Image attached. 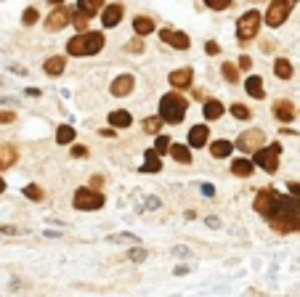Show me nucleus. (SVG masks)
<instances>
[{"instance_id": "30", "label": "nucleus", "mask_w": 300, "mask_h": 297, "mask_svg": "<svg viewBox=\"0 0 300 297\" xmlns=\"http://www.w3.org/2000/svg\"><path fill=\"white\" fill-rule=\"evenodd\" d=\"M75 141V127L72 125H61L59 130H56V144H72Z\"/></svg>"}, {"instance_id": "14", "label": "nucleus", "mask_w": 300, "mask_h": 297, "mask_svg": "<svg viewBox=\"0 0 300 297\" xmlns=\"http://www.w3.org/2000/svg\"><path fill=\"white\" fill-rule=\"evenodd\" d=\"M207 141H210V127H207V125H191V130H189V146L191 149H202Z\"/></svg>"}, {"instance_id": "3", "label": "nucleus", "mask_w": 300, "mask_h": 297, "mask_svg": "<svg viewBox=\"0 0 300 297\" xmlns=\"http://www.w3.org/2000/svg\"><path fill=\"white\" fill-rule=\"evenodd\" d=\"M104 205H107V196H104L101 191H96V188H88V186L77 188L75 196H72V207L75 210L90 212V210H101Z\"/></svg>"}, {"instance_id": "18", "label": "nucleus", "mask_w": 300, "mask_h": 297, "mask_svg": "<svg viewBox=\"0 0 300 297\" xmlns=\"http://www.w3.org/2000/svg\"><path fill=\"white\" fill-rule=\"evenodd\" d=\"M245 90H247V96H252V98H266V88H263V77H258V75H252V77H247V82H245Z\"/></svg>"}, {"instance_id": "25", "label": "nucleus", "mask_w": 300, "mask_h": 297, "mask_svg": "<svg viewBox=\"0 0 300 297\" xmlns=\"http://www.w3.org/2000/svg\"><path fill=\"white\" fill-rule=\"evenodd\" d=\"M202 114H205V120H221V114H223V104H221V101H215V98L205 101Z\"/></svg>"}, {"instance_id": "17", "label": "nucleus", "mask_w": 300, "mask_h": 297, "mask_svg": "<svg viewBox=\"0 0 300 297\" xmlns=\"http://www.w3.org/2000/svg\"><path fill=\"white\" fill-rule=\"evenodd\" d=\"M157 27H154V19L152 16H136L133 19V32L138 35V38H149Z\"/></svg>"}, {"instance_id": "28", "label": "nucleus", "mask_w": 300, "mask_h": 297, "mask_svg": "<svg viewBox=\"0 0 300 297\" xmlns=\"http://www.w3.org/2000/svg\"><path fill=\"white\" fill-rule=\"evenodd\" d=\"M221 75H223V80L228 82V85H237L239 82V64H231V61L221 64Z\"/></svg>"}, {"instance_id": "24", "label": "nucleus", "mask_w": 300, "mask_h": 297, "mask_svg": "<svg viewBox=\"0 0 300 297\" xmlns=\"http://www.w3.org/2000/svg\"><path fill=\"white\" fill-rule=\"evenodd\" d=\"M274 75L279 77V80H290L292 75H295V69H292V64H290V58H276L274 61Z\"/></svg>"}, {"instance_id": "8", "label": "nucleus", "mask_w": 300, "mask_h": 297, "mask_svg": "<svg viewBox=\"0 0 300 297\" xmlns=\"http://www.w3.org/2000/svg\"><path fill=\"white\" fill-rule=\"evenodd\" d=\"M72 14H75V11H69L66 6L53 8L51 14L45 16V29H48V32H61L66 24H72Z\"/></svg>"}, {"instance_id": "48", "label": "nucleus", "mask_w": 300, "mask_h": 297, "mask_svg": "<svg viewBox=\"0 0 300 297\" xmlns=\"http://www.w3.org/2000/svg\"><path fill=\"white\" fill-rule=\"evenodd\" d=\"M146 207H149V210H157V207H159V199H154V196L146 199Z\"/></svg>"}, {"instance_id": "31", "label": "nucleus", "mask_w": 300, "mask_h": 297, "mask_svg": "<svg viewBox=\"0 0 300 297\" xmlns=\"http://www.w3.org/2000/svg\"><path fill=\"white\" fill-rule=\"evenodd\" d=\"M228 109H231V117H234V120H242V122H247L250 117H252V112L247 109L245 104H239V101H237V104H231Z\"/></svg>"}, {"instance_id": "1", "label": "nucleus", "mask_w": 300, "mask_h": 297, "mask_svg": "<svg viewBox=\"0 0 300 297\" xmlns=\"http://www.w3.org/2000/svg\"><path fill=\"white\" fill-rule=\"evenodd\" d=\"M186 109H189V101L183 98L181 93H165V96L159 98V117H162L165 125H178V122H183Z\"/></svg>"}, {"instance_id": "2", "label": "nucleus", "mask_w": 300, "mask_h": 297, "mask_svg": "<svg viewBox=\"0 0 300 297\" xmlns=\"http://www.w3.org/2000/svg\"><path fill=\"white\" fill-rule=\"evenodd\" d=\"M260 21H263V16L258 14L255 8L247 11V14H242L239 21H237V40H239V43H250V40H255V38H258V32H260Z\"/></svg>"}, {"instance_id": "12", "label": "nucleus", "mask_w": 300, "mask_h": 297, "mask_svg": "<svg viewBox=\"0 0 300 297\" xmlns=\"http://www.w3.org/2000/svg\"><path fill=\"white\" fill-rule=\"evenodd\" d=\"M168 82H170L176 90H186V88H191V82H194V69H191V67L176 69V72L168 75Z\"/></svg>"}, {"instance_id": "49", "label": "nucleus", "mask_w": 300, "mask_h": 297, "mask_svg": "<svg viewBox=\"0 0 300 297\" xmlns=\"http://www.w3.org/2000/svg\"><path fill=\"white\" fill-rule=\"evenodd\" d=\"M101 136H104V138H114V127H104Z\"/></svg>"}, {"instance_id": "34", "label": "nucleus", "mask_w": 300, "mask_h": 297, "mask_svg": "<svg viewBox=\"0 0 300 297\" xmlns=\"http://www.w3.org/2000/svg\"><path fill=\"white\" fill-rule=\"evenodd\" d=\"M38 19H40V11L35 8V6H29V8L24 11V16H21V24H24V27H32V24H38Z\"/></svg>"}, {"instance_id": "29", "label": "nucleus", "mask_w": 300, "mask_h": 297, "mask_svg": "<svg viewBox=\"0 0 300 297\" xmlns=\"http://www.w3.org/2000/svg\"><path fill=\"white\" fill-rule=\"evenodd\" d=\"M165 122H162V117H146V120L141 122V127H144V133H149V136H159V127H162Z\"/></svg>"}, {"instance_id": "42", "label": "nucleus", "mask_w": 300, "mask_h": 297, "mask_svg": "<svg viewBox=\"0 0 300 297\" xmlns=\"http://www.w3.org/2000/svg\"><path fill=\"white\" fill-rule=\"evenodd\" d=\"M170 252H173V255H178V257H186V255H191V249H189V247H183V244H176V247L170 249Z\"/></svg>"}, {"instance_id": "6", "label": "nucleus", "mask_w": 300, "mask_h": 297, "mask_svg": "<svg viewBox=\"0 0 300 297\" xmlns=\"http://www.w3.org/2000/svg\"><path fill=\"white\" fill-rule=\"evenodd\" d=\"M263 144H266V136H263V130H255V127L245 130V133L237 138V149L245 151V154H255L258 149H263Z\"/></svg>"}, {"instance_id": "22", "label": "nucleus", "mask_w": 300, "mask_h": 297, "mask_svg": "<svg viewBox=\"0 0 300 297\" xmlns=\"http://www.w3.org/2000/svg\"><path fill=\"white\" fill-rule=\"evenodd\" d=\"M170 157L176 159L178 164H191V146L173 144V146H170Z\"/></svg>"}, {"instance_id": "39", "label": "nucleus", "mask_w": 300, "mask_h": 297, "mask_svg": "<svg viewBox=\"0 0 300 297\" xmlns=\"http://www.w3.org/2000/svg\"><path fill=\"white\" fill-rule=\"evenodd\" d=\"M109 242H117V244H122V242H133V244H136L138 239H136L133 234H114V236H109Z\"/></svg>"}, {"instance_id": "23", "label": "nucleus", "mask_w": 300, "mask_h": 297, "mask_svg": "<svg viewBox=\"0 0 300 297\" xmlns=\"http://www.w3.org/2000/svg\"><path fill=\"white\" fill-rule=\"evenodd\" d=\"M252 170H255V162H252V159H234L231 162V173L237 178H250Z\"/></svg>"}, {"instance_id": "26", "label": "nucleus", "mask_w": 300, "mask_h": 297, "mask_svg": "<svg viewBox=\"0 0 300 297\" xmlns=\"http://www.w3.org/2000/svg\"><path fill=\"white\" fill-rule=\"evenodd\" d=\"M231 151H234V144H231V141H223V138L221 141H213V146H210V154H213L215 159H223Z\"/></svg>"}, {"instance_id": "32", "label": "nucleus", "mask_w": 300, "mask_h": 297, "mask_svg": "<svg viewBox=\"0 0 300 297\" xmlns=\"http://www.w3.org/2000/svg\"><path fill=\"white\" fill-rule=\"evenodd\" d=\"M24 196L32 199V202H43L45 191H43V188H40L38 183H29V186H24Z\"/></svg>"}, {"instance_id": "20", "label": "nucleus", "mask_w": 300, "mask_h": 297, "mask_svg": "<svg viewBox=\"0 0 300 297\" xmlns=\"http://www.w3.org/2000/svg\"><path fill=\"white\" fill-rule=\"evenodd\" d=\"M19 159V151L11 146V144H3L0 146V170H8V168H14Z\"/></svg>"}, {"instance_id": "50", "label": "nucleus", "mask_w": 300, "mask_h": 297, "mask_svg": "<svg viewBox=\"0 0 300 297\" xmlns=\"http://www.w3.org/2000/svg\"><path fill=\"white\" fill-rule=\"evenodd\" d=\"M186 273H189V266H178L176 268V276H186Z\"/></svg>"}, {"instance_id": "45", "label": "nucleus", "mask_w": 300, "mask_h": 297, "mask_svg": "<svg viewBox=\"0 0 300 297\" xmlns=\"http://www.w3.org/2000/svg\"><path fill=\"white\" fill-rule=\"evenodd\" d=\"M287 188L292 191V196H297V199H300V183H287Z\"/></svg>"}, {"instance_id": "36", "label": "nucleus", "mask_w": 300, "mask_h": 297, "mask_svg": "<svg viewBox=\"0 0 300 297\" xmlns=\"http://www.w3.org/2000/svg\"><path fill=\"white\" fill-rule=\"evenodd\" d=\"M170 138L168 136H157V141H154V149H157V154L162 157V154H170Z\"/></svg>"}, {"instance_id": "41", "label": "nucleus", "mask_w": 300, "mask_h": 297, "mask_svg": "<svg viewBox=\"0 0 300 297\" xmlns=\"http://www.w3.org/2000/svg\"><path fill=\"white\" fill-rule=\"evenodd\" d=\"M16 122V112H0V125H11Z\"/></svg>"}, {"instance_id": "53", "label": "nucleus", "mask_w": 300, "mask_h": 297, "mask_svg": "<svg viewBox=\"0 0 300 297\" xmlns=\"http://www.w3.org/2000/svg\"><path fill=\"white\" fill-rule=\"evenodd\" d=\"M3 191H6V181L0 178V194H3Z\"/></svg>"}, {"instance_id": "5", "label": "nucleus", "mask_w": 300, "mask_h": 297, "mask_svg": "<svg viewBox=\"0 0 300 297\" xmlns=\"http://www.w3.org/2000/svg\"><path fill=\"white\" fill-rule=\"evenodd\" d=\"M279 157H282V146H279V144H271V146L258 149V151H255V159H252V162L260 164L266 173L274 175L276 170H279Z\"/></svg>"}, {"instance_id": "9", "label": "nucleus", "mask_w": 300, "mask_h": 297, "mask_svg": "<svg viewBox=\"0 0 300 297\" xmlns=\"http://www.w3.org/2000/svg\"><path fill=\"white\" fill-rule=\"evenodd\" d=\"M136 88V77L133 75H117L112 80V85H109V93L114 98H125V96H130Z\"/></svg>"}, {"instance_id": "51", "label": "nucleus", "mask_w": 300, "mask_h": 297, "mask_svg": "<svg viewBox=\"0 0 300 297\" xmlns=\"http://www.w3.org/2000/svg\"><path fill=\"white\" fill-rule=\"evenodd\" d=\"M0 234H16V228H14V225H3V228H0Z\"/></svg>"}, {"instance_id": "4", "label": "nucleus", "mask_w": 300, "mask_h": 297, "mask_svg": "<svg viewBox=\"0 0 300 297\" xmlns=\"http://www.w3.org/2000/svg\"><path fill=\"white\" fill-rule=\"evenodd\" d=\"M292 6H295V0H271L269 8H266V24L274 29L282 27L287 21V16H290Z\"/></svg>"}, {"instance_id": "43", "label": "nucleus", "mask_w": 300, "mask_h": 297, "mask_svg": "<svg viewBox=\"0 0 300 297\" xmlns=\"http://www.w3.org/2000/svg\"><path fill=\"white\" fill-rule=\"evenodd\" d=\"M205 51H207V53H210V56H215V53H221V45H218V43H213V40H210V43H207V45H205Z\"/></svg>"}, {"instance_id": "46", "label": "nucleus", "mask_w": 300, "mask_h": 297, "mask_svg": "<svg viewBox=\"0 0 300 297\" xmlns=\"http://www.w3.org/2000/svg\"><path fill=\"white\" fill-rule=\"evenodd\" d=\"M202 194H205V196H213V194H215V188H213L210 183H202Z\"/></svg>"}, {"instance_id": "11", "label": "nucleus", "mask_w": 300, "mask_h": 297, "mask_svg": "<svg viewBox=\"0 0 300 297\" xmlns=\"http://www.w3.org/2000/svg\"><path fill=\"white\" fill-rule=\"evenodd\" d=\"M122 16H125V8H122V3H109L107 8L101 11V24L107 27V29H114L122 21Z\"/></svg>"}, {"instance_id": "19", "label": "nucleus", "mask_w": 300, "mask_h": 297, "mask_svg": "<svg viewBox=\"0 0 300 297\" xmlns=\"http://www.w3.org/2000/svg\"><path fill=\"white\" fill-rule=\"evenodd\" d=\"M162 170V159H159L157 149H149L144 154V164H141V173H159Z\"/></svg>"}, {"instance_id": "35", "label": "nucleus", "mask_w": 300, "mask_h": 297, "mask_svg": "<svg viewBox=\"0 0 300 297\" xmlns=\"http://www.w3.org/2000/svg\"><path fill=\"white\" fill-rule=\"evenodd\" d=\"M146 257H149V249H144V247H133V249H128V260H133V263H144Z\"/></svg>"}, {"instance_id": "16", "label": "nucleus", "mask_w": 300, "mask_h": 297, "mask_svg": "<svg viewBox=\"0 0 300 297\" xmlns=\"http://www.w3.org/2000/svg\"><path fill=\"white\" fill-rule=\"evenodd\" d=\"M64 69H66V58L64 56H51V58H45V61H43V72L48 77L64 75Z\"/></svg>"}, {"instance_id": "37", "label": "nucleus", "mask_w": 300, "mask_h": 297, "mask_svg": "<svg viewBox=\"0 0 300 297\" xmlns=\"http://www.w3.org/2000/svg\"><path fill=\"white\" fill-rule=\"evenodd\" d=\"M205 6L213 8V11H226L228 6H231V0H205Z\"/></svg>"}, {"instance_id": "27", "label": "nucleus", "mask_w": 300, "mask_h": 297, "mask_svg": "<svg viewBox=\"0 0 300 297\" xmlns=\"http://www.w3.org/2000/svg\"><path fill=\"white\" fill-rule=\"evenodd\" d=\"M77 11H83L85 16H93L104 11V0H77Z\"/></svg>"}, {"instance_id": "10", "label": "nucleus", "mask_w": 300, "mask_h": 297, "mask_svg": "<svg viewBox=\"0 0 300 297\" xmlns=\"http://www.w3.org/2000/svg\"><path fill=\"white\" fill-rule=\"evenodd\" d=\"M159 40L168 43L170 48H176V51H186L191 40H189V35L186 32H178V29H159Z\"/></svg>"}, {"instance_id": "33", "label": "nucleus", "mask_w": 300, "mask_h": 297, "mask_svg": "<svg viewBox=\"0 0 300 297\" xmlns=\"http://www.w3.org/2000/svg\"><path fill=\"white\" fill-rule=\"evenodd\" d=\"M88 21H90V16H85L83 11H75L72 14V24L77 27V32H88Z\"/></svg>"}, {"instance_id": "21", "label": "nucleus", "mask_w": 300, "mask_h": 297, "mask_svg": "<svg viewBox=\"0 0 300 297\" xmlns=\"http://www.w3.org/2000/svg\"><path fill=\"white\" fill-rule=\"evenodd\" d=\"M130 122H133L130 112H125V109H114V112H109V125H112V127L122 130V127H130Z\"/></svg>"}, {"instance_id": "40", "label": "nucleus", "mask_w": 300, "mask_h": 297, "mask_svg": "<svg viewBox=\"0 0 300 297\" xmlns=\"http://www.w3.org/2000/svg\"><path fill=\"white\" fill-rule=\"evenodd\" d=\"M88 146H83V144H77V146H72V157L75 159H83V157H88Z\"/></svg>"}, {"instance_id": "47", "label": "nucleus", "mask_w": 300, "mask_h": 297, "mask_svg": "<svg viewBox=\"0 0 300 297\" xmlns=\"http://www.w3.org/2000/svg\"><path fill=\"white\" fill-rule=\"evenodd\" d=\"M205 223L210 225V228H221V220H218V218H207Z\"/></svg>"}, {"instance_id": "52", "label": "nucleus", "mask_w": 300, "mask_h": 297, "mask_svg": "<svg viewBox=\"0 0 300 297\" xmlns=\"http://www.w3.org/2000/svg\"><path fill=\"white\" fill-rule=\"evenodd\" d=\"M48 3H51L53 8H59V6H64V0H48Z\"/></svg>"}, {"instance_id": "7", "label": "nucleus", "mask_w": 300, "mask_h": 297, "mask_svg": "<svg viewBox=\"0 0 300 297\" xmlns=\"http://www.w3.org/2000/svg\"><path fill=\"white\" fill-rule=\"evenodd\" d=\"M276 194L274 188H260V191L255 194V212H260L266 220H271L276 215Z\"/></svg>"}, {"instance_id": "15", "label": "nucleus", "mask_w": 300, "mask_h": 297, "mask_svg": "<svg viewBox=\"0 0 300 297\" xmlns=\"http://www.w3.org/2000/svg\"><path fill=\"white\" fill-rule=\"evenodd\" d=\"M269 223L276 234H300V218H274Z\"/></svg>"}, {"instance_id": "13", "label": "nucleus", "mask_w": 300, "mask_h": 297, "mask_svg": "<svg viewBox=\"0 0 300 297\" xmlns=\"http://www.w3.org/2000/svg\"><path fill=\"white\" fill-rule=\"evenodd\" d=\"M295 114H297V109H295V104L292 101H287V98H279L274 104V117L279 122H292L295 120Z\"/></svg>"}, {"instance_id": "38", "label": "nucleus", "mask_w": 300, "mask_h": 297, "mask_svg": "<svg viewBox=\"0 0 300 297\" xmlns=\"http://www.w3.org/2000/svg\"><path fill=\"white\" fill-rule=\"evenodd\" d=\"M125 51H130V53H141V51H144V43H141V38L136 35V38H133L128 45H125Z\"/></svg>"}, {"instance_id": "44", "label": "nucleus", "mask_w": 300, "mask_h": 297, "mask_svg": "<svg viewBox=\"0 0 300 297\" xmlns=\"http://www.w3.org/2000/svg\"><path fill=\"white\" fill-rule=\"evenodd\" d=\"M252 67V58L250 56H239V69H250Z\"/></svg>"}]
</instances>
